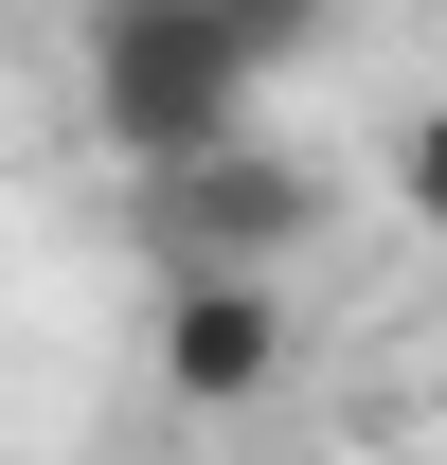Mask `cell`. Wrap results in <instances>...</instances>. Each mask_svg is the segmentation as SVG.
<instances>
[{"instance_id": "cell-1", "label": "cell", "mask_w": 447, "mask_h": 465, "mask_svg": "<svg viewBox=\"0 0 447 465\" xmlns=\"http://www.w3.org/2000/svg\"><path fill=\"white\" fill-rule=\"evenodd\" d=\"M286 36L269 18H197V0H108L90 18V125H108L144 179L215 162V143H251V72H269Z\"/></svg>"}, {"instance_id": "cell-2", "label": "cell", "mask_w": 447, "mask_h": 465, "mask_svg": "<svg viewBox=\"0 0 447 465\" xmlns=\"http://www.w3.org/2000/svg\"><path fill=\"white\" fill-rule=\"evenodd\" d=\"M304 232H323V179L286 162V143H215V162L144 179V251H162V287H179V269H215V287H269Z\"/></svg>"}, {"instance_id": "cell-3", "label": "cell", "mask_w": 447, "mask_h": 465, "mask_svg": "<svg viewBox=\"0 0 447 465\" xmlns=\"http://www.w3.org/2000/svg\"><path fill=\"white\" fill-rule=\"evenodd\" d=\"M269 376H286V287L179 269V287H162V394H179V411H251Z\"/></svg>"}, {"instance_id": "cell-4", "label": "cell", "mask_w": 447, "mask_h": 465, "mask_svg": "<svg viewBox=\"0 0 447 465\" xmlns=\"http://www.w3.org/2000/svg\"><path fill=\"white\" fill-rule=\"evenodd\" d=\"M393 197H412V215L447 232V108H412V143H393Z\"/></svg>"}]
</instances>
